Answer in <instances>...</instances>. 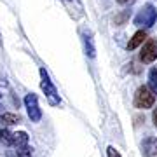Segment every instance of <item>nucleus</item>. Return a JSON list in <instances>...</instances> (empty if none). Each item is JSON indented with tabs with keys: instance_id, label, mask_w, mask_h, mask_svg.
I'll use <instances>...</instances> for the list:
<instances>
[{
	"instance_id": "nucleus-1",
	"label": "nucleus",
	"mask_w": 157,
	"mask_h": 157,
	"mask_svg": "<svg viewBox=\"0 0 157 157\" xmlns=\"http://www.w3.org/2000/svg\"><path fill=\"white\" fill-rule=\"evenodd\" d=\"M40 87H42V91L45 93V96H47V100H49L51 105L56 107V105L61 103L59 94H58L54 84L51 82V78H49V75H47V72H45V68H40Z\"/></svg>"
},
{
	"instance_id": "nucleus-2",
	"label": "nucleus",
	"mask_w": 157,
	"mask_h": 157,
	"mask_svg": "<svg viewBox=\"0 0 157 157\" xmlns=\"http://www.w3.org/2000/svg\"><path fill=\"white\" fill-rule=\"evenodd\" d=\"M155 103V94L148 89V86H141L138 87L135 93V107L140 108V110H147V108H152Z\"/></svg>"
},
{
	"instance_id": "nucleus-3",
	"label": "nucleus",
	"mask_w": 157,
	"mask_h": 157,
	"mask_svg": "<svg viewBox=\"0 0 157 157\" xmlns=\"http://www.w3.org/2000/svg\"><path fill=\"white\" fill-rule=\"evenodd\" d=\"M157 21V9L152 4H147L140 11V14L135 17L136 26H143V28H152Z\"/></svg>"
},
{
	"instance_id": "nucleus-4",
	"label": "nucleus",
	"mask_w": 157,
	"mask_h": 157,
	"mask_svg": "<svg viewBox=\"0 0 157 157\" xmlns=\"http://www.w3.org/2000/svg\"><path fill=\"white\" fill-rule=\"evenodd\" d=\"M25 107H26V112H28V117L32 119V122H39L42 119V112H40V107H39V98L33 93L25 96Z\"/></svg>"
},
{
	"instance_id": "nucleus-5",
	"label": "nucleus",
	"mask_w": 157,
	"mask_h": 157,
	"mask_svg": "<svg viewBox=\"0 0 157 157\" xmlns=\"http://www.w3.org/2000/svg\"><path fill=\"white\" fill-rule=\"evenodd\" d=\"M140 59L145 65L155 61L157 59V40H154V39L147 40L145 45H143V49H141V52H140Z\"/></svg>"
},
{
	"instance_id": "nucleus-6",
	"label": "nucleus",
	"mask_w": 157,
	"mask_h": 157,
	"mask_svg": "<svg viewBox=\"0 0 157 157\" xmlns=\"http://www.w3.org/2000/svg\"><path fill=\"white\" fill-rule=\"evenodd\" d=\"M141 154L145 157H154L157 155V138L155 136H147L141 141Z\"/></svg>"
},
{
	"instance_id": "nucleus-7",
	"label": "nucleus",
	"mask_w": 157,
	"mask_h": 157,
	"mask_svg": "<svg viewBox=\"0 0 157 157\" xmlns=\"http://www.w3.org/2000/svg\"><path fill=\"white\" fill-rule=\"evenodd\" d=\"M147 40V32L145 30H138L131 39H129V42H128V49L129 51H135L138 45H141L143 42Z\"/></svg>"
},
{
	"instance_id": "nucleus-8",
	"label": "nucleus",
	"mask_w": 157,
	"mask_h": 157,
	"mask_svg": "<svg viewBox=\"0 0 157 157\" xmlns=\"http://www.w3.org/2000/svg\"><path fill=\"white\" fill-rule=\"evenodd\" d=\"M28 147V135L25 131L12 133V148H25Z\"/></svg>"
},
{
	"instance_id": "nucleus-9",
	"label": "nucleus",
	"mask_w": 157,
	"mask_h": 157,
	"mask_svg": "<svg viewBox=\"0 0 157 157\" xmlns=\"http://www.w3.org/2000/svg\"><path fill=\"white\" fill-rule=\"evenodd\" d=\"M17 122H21L19 113H11V112L0 113V124L2 126H12V124H17Z\"/></svg>"
},
{
	"instance_id": "nucleus-10",
	"label": "nucleus",
	"mask_w": 157,
	"mask_h": 157,
	"mask_svg": "<svg viewBox=\"0 0 157 157\" xmlns=\"http://www.w3.org/2000/svg\"><path fill=\"white\" fill-rule=\"evenodd\" d=\"M84 39V47H86V54L89 58H94L96 56V47H94V42H93V37L91 33H84L82 35Z\"/></svg>"
},
{
	"instance_id": "nucleus-11",
	"label": "nucleus",
	"mask_w": 157,
	"mask_h": 157,
	"mask_svg": "<svg viewBox=\"0 0 157 157\" xmlns=\"http://www.w3.org/2000/svg\"><path fill=\"white\" fill-rule=\"evenodd\" d=\"M7 157H33L32 155V148L25 147V148H9L7 150Z\"/></svg>"
},
{
	"instance_id": "nucleus-12",
	"label": "nucleus",
	"mask_w": 157,
	"mask_h": 157,
	"mask_svg": "<svg viewBox=\"0 0 157 157\" xmlns=\"http://www.w3.org/2000/svg\"><path fill=\"white\" fill-rule=\"evenodd\" d=\"M148 89L157 94V68H152L148 72Z\"/></svg>"
},
{
	"instance_id": "nucleus-13",
	"label": "nucleus",
	"mask_w": 157,
	"mask_h": 157,
	"mask_svg": "<svg viewBox=\"0 0 157 157\" xmlns=\"http://www.w3.org/2000/svg\"><path fill=\"white\" fill-rule=\"evenodd\" d=\"M0 143H4L6 147H12V133L9 129H0Z\"/></svg>"
},
{
	"instance_id": "nucleus-14",
	"label": "nucleus",
	"mask_w": 157,
	"mask_h": 157,
	"mask_svg": "<svg viewBox=\"0 0 157 157\" xmlns=\"http://www.w3.org/2000/svg\"><path fill=\"white\" fill-rule=\"evenodd\" d=\"M107 155L108 157H121V154H119L113 147H108V148H107Z\"/></svg>"
},
{
	"instance_id": "nucleus-15",
	"label": "nucleus",
	"mask_w": 157,
	"mask_h": 157,
	"mask_svg": "<svg viewBox=\"0 0 157 157\" xmlns=\"http://www.w3.org/2000/svg\"><path fill=\"white\" fill-rule=\"evenodd\" d=\"M152 119H154V126L157 128V108H154V115H152Z\"/></svg>"
},
{
	"instance_id": "nucleus-16",
	"label": "nucleus",
	"mask_w": 157,
	"mask_h": 157,
	"mask_svg": "<svg viewBox=\"0 0 157 157\" xmlns=\"http://www.w3.org/2000/svg\"><path fill=\"white\" fill-rule=\"evenodd\" d=\"M119 4H131V2H135V0H117Z\"/></svg>"
},
{
	"instance_id": "nucleus-17",
	"label": "nucleus",
	"mask_w": 157,
	"mask_h": 157,
	"mask_svg": "<svg viewBox=\"0 0 157 157\" xmlns=\"http://www.w3.org/2000/svg\"><path fill=\"white\" fill-rule=\"evenodd\" d=\"M0 44H2V40H0Z\"/></svg>"
},
{
	"instance_id": "nucleus-18",
	"label": "nucleus",
	"mask_w": 157,
	"mask_h": 157,
	"mask_svg": "<svg viewBox=\"0 0 157 157\" xmlns=\"http://www.w3.org/2000/svg\"><path fill=\"white\" fill-rule=\"evenodd\" d=\"M0 98H2V94H0Z\"/></svg>"
}]
</instances>
